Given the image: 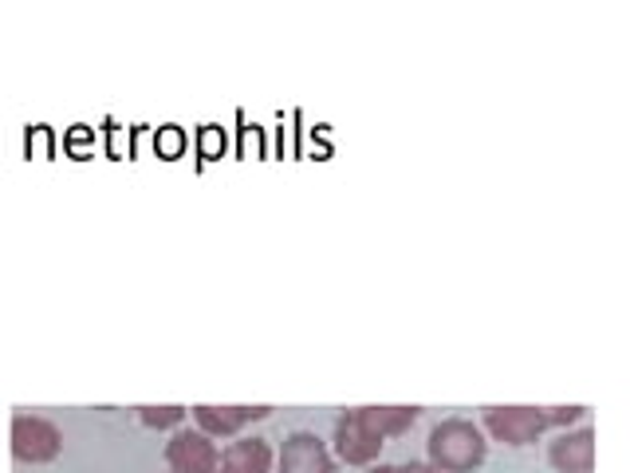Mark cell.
I'll use <instances>...</instances> for the list:
<instances>
[{"mask_svg":"<svg viewBox=\"0 0 630 473\" xmlns=\"http://www.w3.org/2000/svg\"><path fill=\"white\" fill-rule=\"evenodd\" d=\"M280 473H335V462L327 454V446L312 430H296V435L284 438Z\"/></svg>","mask_w":630,"mask_h":473,"instance_id":"5","label":"cell"},{"mask_svg":"<svg viewBox=\"0 0 630 473\" xmlns=\"http://www.w3.org/2000/svg\"><path fill=\"white\" fill-rule=\"evenodd\" d=\"M335 450H339V458H344L347 465H367L379 458L382 442L371 430H363V423L355 418V410H347V415L335 423Z\"/></svg>","mask_w":630,"mask_h":473,"instance_id":"7","label":"cell"},{"mask_svg":"<svg viewBox=\"0 0 630 473\" xmlns=\"http://www.w3.org/2000/svg\"><path fill=\"white\" fill-rule=\"evenodd\" d=\"M398 473H441V470H434V465L426 462H410V465H398Z\"/></svg>","mask_w":630,"mask_h":473,"instance_id":"13","label":"cell"},{"mask_svg":"<svg viewBox=\"0 0 630 473\" xmlns=\"http://www.w3.org/2000/svg\"><path fill=\"white\" fill-rule=\"evenodd\" d=\"M371 473H398V465H379V470H371Z\"/></svg>","mask_w":630,"mask_h":473,"instance_id":"14","label":"cell"},{"mask_svg":"<svg viewBox=\"0 0 630 473\" xmlns=\"http://www.w3.org/2000/svg\"><path fill=\"white\" fill-rule=\"evenodd\" d=\"M548 426H552L548 406H488L485 410V430L505 446L536 442Z\"/></svg>","mask_w":630,"mask_h":473,"instance_id":"2","label":"cell"},{"mask_svg":"<svg viewBox=\"0 0 630 473\" xmlns=\"http://www.w3.org/2000/svg\"><path fill=\"white\" fill-rule=\"evenodd\" d=\"M552 465L560 473H592L595 465V435L592 430H572V435H560L548 450Z\"/></svg>","mask_w":630,"mask_h":473,"instance_id":"8","label":"cell"},{"mask_svg":"<svg viewBox=\"0 0 630 473\" xmlns=\"http://www.w3.org/2000/svg\"><path fill=\"white\" fill-rule=\"evenodd\" d=\"M268 415H272V406H210V403L193 406V418H198L201 435H210V438H233L240 435V426H249Z\"/></svg>","mask_w":630,"mask_h":473,"instance_id":"6","label":"cell"},{"mask_svg":"<svg viewBox=\"0 0 630 473\" xmlns=\"http://www.w3.org/2000/svg\"><path fill=\"white\" fill-rule=\"evenodd\" d=\"M430 465L441 473H469L485 462V435L481 426H473L469 418H446V423L434 426L430 435Z\"/></svg>","mask_w":630,"mask_h":473,"instance_id":"1","label":"cell"},{"mask_svg":"<svg viewBox=\"0 0 630 473\" xmlns=\"http://www.w3.org/2000/svg\"><path fill=\"white\" fill-rule=\"evenodd\" d=\"M355 418L363 423V430H371L374 438H398L418 423V406H359Z\"/></svg>","mask_w":630,"mask_h":473,"instance_id":"10","label":"cell"},{"mask_svg":"<svg viewBox=\"0 0 630 473\" xmlns=\"http://www.w3.org/2000/svg\"><path fill=\"white\" fill-rule=\"evenodd\" d=\"M138 418L154 430H162V426H178L185 418V406H138Z\"/></svg>","mask_w":630,"mask_h":473,"instance_id":"11","label":"cell"},{"mask_svg":"<svg viewBox=\"0 0 630 473\" xmlns=\"http://www.w3.org/2000/svg\"><path fill=\"white\" fill-rule=\"evenodd\" d=\"M59 446H64V438H59V430L48 423V418L40 415H16L12 418V454L20 458V462H52V458H59Z\"/></svg>","mask_w":630,"mask_h":473,"instance_id":"3","label":"cell"},{"mask_svg":"<svg viewBox=\"0 0 630 473\" xmlns=\"http://www.w3.org/2000/svg\"><path fill=\"white\" fill-rule=\"evenodd\" d=\"M158 146H162L166 155H182V146H185V135L182 131H162V138H158Z\"/></svg>","mask_w":630,"mask_h":473,"instance_id":"12","label":"cell"},{"mask_svg":"<svg viewBox=\"0 0 630 473\" xmlns=\"http://www.w3.org/2000/svg\"><path fill=\"white\" fill-rule=\"evenodd\" d=\"M166 462L173 473H217V446L210 435L201 430H178V435L166 442Z\"/></svg>","mask_w":630,"mask_h":473,"instance_id":"4","label":"cell"},{"mask_svg":"<svg viewBox=\"0 0 630 473\" xmlns=\"http://www.w3.org/2000/svg\"><path fill=\"white\" fill-rule=\"evenodd\" d=\"M272 470V446L265 438H237L225 446L217 473H268Z\"/></svg>","mask_w":630,"mask_h":473,"instance_id":"9","label":"cell"}]
</instances>
